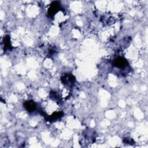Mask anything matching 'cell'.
<instances>
[{
  "label": "cell",
  "mask_w": 148,
  "mask_h": 148,
  "mask_svg": "<svg viewBox=\"0 0 148 148\" xmlns=\"http://www.w3.org/2000/svg\"><path fill=\"white\" fill-rule=\"evenodd\" d=\"M61 8V6L60 3L58 1H54L53 2L50 6V8L48 9L47 11V14L50 17H53L56 14Z\"/></svg>",
  "instance_id": "obj_2"
},
{
  "label": "cell",
  "mask_w": 148,
  "mask_h": 148,
  "mask_svg": "<svg viewBox=\"0 0 148 148\" xmlns=\"http://www.w3.org/2000/svg\"><path fill=\"white\" fill-rule=\"evenodd\" d=\"M128 62L127 60L122 57H119L113 60V65L114 66L118 68H124L127 66Z\"/></svg>",
  "instance_id": "obj_3"
},
{
  "label": "cell",
  "mask_w": 148,
  "mask_h": 148,
  "mask_svg": "<svg viewBox=\"0 0 148 148\" xmlns=\"http://www.w3.org/2000/svg\"><path fill=\"white\" fill-rule=\"evenodd\" d=\"M63 112H54L51 115L47 117H46V120L50 121H55L61 117L63 116Z\"/></svg>",
  "instance_id": "obj_5"
},
{
  "label": "cell",
  "mask_w": 148,
  "mask_h": 148,
  "mask_svg": "<svg viewBox=\"0 0 148 148\" xmlns=\"http://www.w3.org/2000/svg\"><path fill=\"white\" fill-rule=\"evenodd\" d=\"M62 83L65 86H72L75 82V77L71 73H64L61 77Z\"/></svg>",
  "instance_id": "obj_1"
},
{
  "label": "cell",
  "mask_w": 148,
  "mask_h": 148,
  "mask_svg": "<svg viewBox=\"0 0 148 148\" xmlns=\"http://www.w3.org/2000/svg\"><path fill=\"white\" fill-rule=\"evenodd\" d=\"M3 43H4V48L5 49L10 50L12 49L10 40V36L9 35H7L4 38Z\"/></svg>",
  "instance_id": "obj_6"
},
{
  "label": "cell",
  "mask_w": 148,
  "mask_h": 148,
  "mask_svg": "<svg viewBox=\"0 0 148 148\" xmlns=\"http://www.w3.org/2000/svg\"><path fill=\"white\" fill-rule=\"evenodd\" d=\"M24 106L25 109L29 112H32L36 109V104L32 100L25 101L24 103Z\"/></svg>",
  "instance_id": "obj_4"
}]
</instances>
